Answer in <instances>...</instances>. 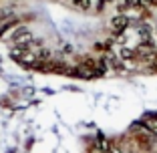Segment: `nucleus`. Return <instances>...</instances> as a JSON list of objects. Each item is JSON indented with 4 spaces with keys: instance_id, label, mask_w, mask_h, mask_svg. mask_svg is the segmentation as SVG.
<instances>
[{
    "instance_id": "1",
    "label": "nucleus",
    "mask_w": 157,
    "mask_h": 153,
    "mask_svg": "<svg viewBox=\"0 0 157 153\" xmlns=\"http://www.w3.org/2000/svg\"><path fill=\"white\" fill-rule=\"evenodd\" d=\"M127 24H129V20H127V16H123V14H119V16H115V18L111 20V28L115 30V33L125 30V28H127Z\"/></svg>"
},
{
    "instance_id": "2",
    "label": "nucleus",
    "mask_w": 157,
    "mask_h": 153,
    "mask_svg": "<svg viewBox=\"0 0 157 153\" xmlns=\"http://www.w3.org/2000/svg\"><path fill=\"white\" fill-rule=\"evenodd\" d=\"M73 4L81 10H89L93 6V0H73Z\"/></svg>"
},
{
    "instance_id": "3",
    "label": "nucleus",
    "mask_w": 157,
    "mask_h": 153,
    "mask_svg": "<svg viewBox=\"0 0 157 153\" xmlns=\"http://www.w3.org/2000/svg\"><path fill=\"white\" fill-rule=\"evenodd\" d=\"M145 2H147L149 6H157V0H145Z\"/></svg>"
}]
</instances>
